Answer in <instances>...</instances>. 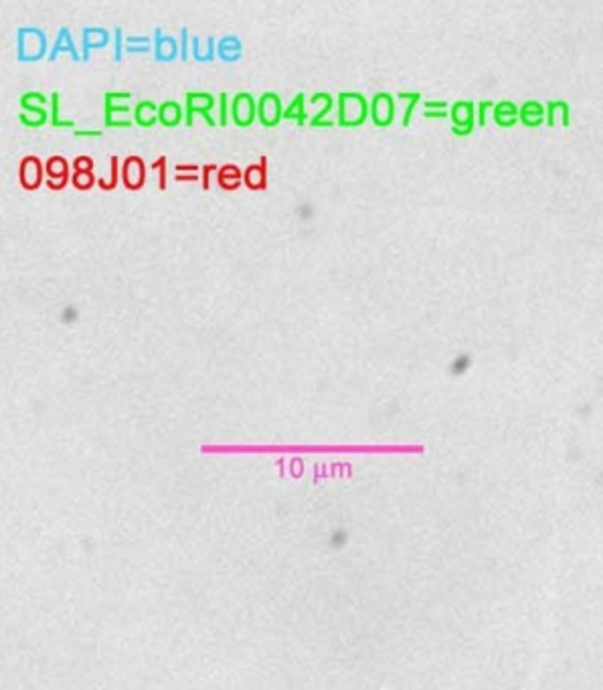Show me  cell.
Listing matches in <instances>:
<instances>
[{"label": "cell", "mask_w": 603, "mask_h": 690, "mask_svg": "<svg viewBox=\"0 0 603 690\" xmlns=\"http://www.w3.org/2000/svg\"><path fill=\"white\" fill-rule=\"evenodd\" d=\"M19 122L28 128V130H37L43 128L49 122V107H43L39 111H21L19 114Z\"/></svg>", "instance_id": "cell-28"}, {"label": "cell", "mask_w": 603, "mask_h": 690, "mask_svg": "<svg viewBox=\"0 0 603 690\" xmlns=\"http://www.w3.org/2000/svg\"><path fill=\"white\" fill-rule=\"evenodd\" d=\"M492 107H494V104H492L490 100H484V102L478 104V114H476V126H478V128H484V126H486V118H488V114L492 111Z\"/></svg>", "instance_id": "cell-36"}, {"label": "cell", "mask_w": 603, "mask_h": 690, "mask_svg": "<svg viewBox=\"0 0 603 690\" xmlns=\"http://www.w3.org/2000/svg\"><path fill=\"white\" fill-rule=\"evenodd\" d=\"M282 120H291L296 122L298 126H304L308 122V114H306V96L304 93H298L288 106L284 107V114H282Z\"/></svg>", "instance_id": "cell-23"}, {"label": "cell", "mask_w": 603, "mask_h": 690, "mask_svg": "<svg viewBox=\"0 0 603 690\" xmlns=\"http://www.w3.org/2000/svg\"><path fill=\"white\" fill-rule=\"evenodd\" d=\"M215 107H217V98L209 91H186L184 96V124L190 128L195 118L201 116L210 128L217 126L215 120Z\"/></svg>", "instance_id": "cell-3"}, {"label": "cell", "mask_w": 603, "mask_h": 690, "mask_svg": "<svg viewBox=\"0 0 603 690\" xmlns=\"http://www.w3.org/2000/svg\"><path fill=\"white\" fill-rule=\"evenodd\" d=\"M217 181H219V185L223 186L225 190H233V188H237V186L241 185V172H239L237 166L227 164V166L219 168Z\"/></svg>", "instance_id": "cell-29"}, {"label": "cell", "mask_w": 603, "mask_h": 690, "mask_svg": "<svg viewBox=\"0 0 603 690\" xmlns=\"http://www.w3.org/2000/svg\"><path fill=\"white\" fill-rule=\"evenodd\" d=\"M104 124L105 128H130V126H134L130 104L104 106Z\"/></svg>", "instance_id": "cell-15"}, {"label": "cell", "mask_w": 603, "mask_h": 690, "mask_svg": "<svg viewBox=\"0 0 603 690\" xmlns=\"http://www.w3.org/2000/svg\"><path fill=\"white\" fill-rule=\"evenodd\" d=\"M190 57V33L188 28H181V41H179V59L186 61Z\"/></svg>", "instance_id": "cell-37"}, {"label": "cell", "mask_w": 603, "mask_h": 690, "mask_svg": "<svg viewBox=\"0 0 603 690\" xmlns=\"http://www.w3.org/2000/svg\"><path fill=\"white\" fill-rule=\"evenodd\" d=\"M258 104V120L260 124L265 128H276L282 122V114H284V106H282V98L273 91H263L260 96V100H255Z\"/></svg>", "instance_id": "cell-8"}, {"label": "cell", "mask_w": 603, "mask_h": 690, "mask_svg": "<svg viewBox=\"0 0 603 690\" xmlns=\"http://www.w3.org/2000/svg\"><path fill=\"white\" fill-rule=\"evenodd\" d=\"M177 181H199L197 174H177Z\"/></svg>", "instance_id": "cell-46"}, {"label": "cell", "mask_w": 603, "mask_h": 690, "mask_svg": "<svg viewBox=\"0 0 603 690\" xmlns=\"http://www.w3.org/2000/svg\"><path fill=\"white\" fill-rule=\"evenodd\" d=\"M229 96L223 91V93H219V98H217V116H215V120H217V126H227L229 124Z\"/></svg>", "instance_id": "cell-31"}, {"label": "cell", "mask_w": 603, "mask_h": 690, "mask_svg": "<svg viewBox=\"0 0 603 690\" xmlns=\"http://www.w3.org/2000/svg\"><path fill=\"white\" fill-rule=\"evenodd\" d=\"M474 130H476V126H464V128H456V126H451L453 136H470Z\"/></svg>", "instance_id": "cell-43"}, {"label": "cell", "mask_w": 603, "mask_h": 690, "mask_svg": "<svg viewBox=\"0 0 603 690\" xmlns=\"http://www.w3.org/2000/svg\"><path fill=\"white\" fill-rule=\"evenodd\" d=\"M19 181L26 190H37L39 186L45 183V170H43V160L39 156L28 154L21 160L19 164Z\"/></svg>", "instance_id": "cell-10"}, {"label": "cell", "mask_w": 603, "mask_h": 690, "mask_svg": "<svg viewBox=\"0 0 603 690\" xmlns=\"http://www.w3.org/2000/svg\"><path fill=\"white\" fill-rule=\"evenodd\" d=\"M215 55L223 61V63H237L241 61L243 57V41L229 33V35H223L217 43H215Z\"/></svg>", "instance_id": "cell-14"}, {"label": "cell", "mask_w": 603, "mask_h": 690, "mask_svg": "<svg viewBox=\"0 0 603 690\" xmlns=\"http://www.w3.org/2000/svg\"><path fill=\"white\" fill-rule=\"evenodd\" d=\"M215 43L217 39L215 37H207V39H201V37H190V55L197 63H210L215 61Z\"/></svg>", "instance_id": "cell-22"}, {"label": "cell", "mask_w": 603, "mask_h": 690, "mask_svg": "<svg viewBox=\"0 0 603 690\" xmlns=\"http://www.w3.org/2000/svg\"><path fill=\"white\" fill-rule=\"evenodd\" d=\"M492 118L500 128H512L519 122V106L514 102L502 100L492 107Z\"/></svg>", "instance_id": "cell-21"}, {"label": "cell", "mask_w": 603, "mask_h": 690, "mask_svg": "<svg viewBox=\"0 0 603 690\" xmlns=\"http://www.w3.org/2000/svg\"><path fill=\"white\" fill-rule=\"evenodd\" d=\"M447 116L451 118L456 128H464V126H476V104L470 100H460L456 104H451Z\"/></svg>", "instance_id": "cell-16"}, {"label": "cell", "mask_w": 603, "mask_h": 690, "mask_svg": "<svg viewBox=\"0 0 603 690\" xmlns=\"http://www.w3.org/2000/svg\"><path fill=\"white\" fill-rule=\"evenodd\" d=\"M75 316H78V310H75L73 306L65 308V310H63V314H61V318H63V322H71V320L75 318Z\"/></svg>", "instance_id": "cell-44"}, {"label": "cell", "mask_w": 603, "mask_h": 690, "mask_svg": "<svg viewBox=\"0 0 603 690\" xmlns=\"http://www.w3.org/2000/svg\"><path fill=\"white\" fill-rule=\"evenodd\" d=\"M111 43V33L109 28L100 27V25H87L81 28V63L89 61L93 51L105 49Z\"/></svg>", "instance_id": "cell-5"}, {"label": "cell", "mask_w": 603, "mask_h": 690, "mask_svg": "<svg viewBox=\"0 0 603 690\" xmlns=\"http://www.w3.org/2000/svg\"><path fill=\"white\" fill-rule=\"evenodd\" d=\"M93 158L87 156V154H79L73 158L71 166H73V172H93Z\"/></svg>", "instance_id": "cell-35"}, {"label": "cell", "mask_w": 603, "mask_h": 690, "mask_svg": "<svg viewBox=\"0 0 603 690\" xmlns=\"http://www.w3.org/2000/svg\"><path fill=\"white\" fill-rule=\"evenodd\" d=\"M154 168H158L160 170V181H158V186L160 188H166V158L162 156V158H158L154 164H152Z\"/></svg>", "instance_id": "cell-41"}, {"label": "cell", "mask_w": 603, "mask_h": 690, "mask_svg": "<svg viewBox=\"0 0 603 690\" xmlns=\"http://www.w3.org/2000/svg\"><path fill=\"white\" fill-rule=\"evenodd\" d=\"M118 156H111L109 158V181L105 183V185H102V188L104 190H111V188H116V185H118V181H120V174H118Z\"/></svg>", "instance_id": "cell-38"}, {"label": "cell", "mask_w": 603, "mask_h": 690, "mask_svg": "<svg viewBox=\"0 0 603 690\" xmlns=\"http://www.w3.org/2000/svg\"><path fill=\"white\" fill-rule=\"evenodd\" d=\"M122 183L126 188L130 190H138L142 188L146 183V166L144 160L140 156H128L122 162V174H120Z\"/></svg>", "instance_id": "cell-13"}, {"label": "cell", "mask_w": 603, "mask_h": 690, "mask_svg": "<svg viewBox=\"0 0 603 690\" xmlns=\"http://www.w3.org/2000/svg\"><path fill=\"white\" fill-rule=\"evenodd\" d=\"M19 106L21 111H39L43 107H49V96H45L43 91H25L19 98Z\"/></svg>", "instance_id": "cell-26"}, {"label": "cell", "mask_w": 603, "mask_h": 690, "mask_svg": "<svg viewBox=\"0 0 603 690\" xmlns=\"http://www.w3.org/2000/svg\"><path fill=\"white\" fill-rule=\"evenodd\" d=\"M425 118H435V120H442V118H447V111H423Z\"/></svg>", "instance_id": "cell-45"}, {"label": "cell", "mask_w": 603, "mask_h": 690, "mask_svg": "<svg viewBox=\"0 0 603 690\" xmlns=\"http://www.w3.org/2000/svg\"><path fill=\"white\" fill-rule=\"evenodd\" d=\"M368 118L379 128H389L395 122V98L387 91H379L368 102Z\"/></svg>", "instance_id": "cell-6"}, {"label": "cell", "mask_w": 603, "mask_h": 690, "mask_svg": "<svg viewBox=\"0 0 603 690\" xmlns=\"http://www.w3.org/2000/svg\"><path fill=\"white\" fill-rule=\"evenodd\" d=\"M132 120L140 128H152L158 124V106L152 100H142L132 107Z\"/></svg>", "instance_id": "cell-17"}, {"label": "cell", "mask_w": 603, "mask_h": 690, "mask_svg": "<svg viewBox=\"0 0 603 690\" xmlns=\"http://www.w3.org/2000/svg\"><path fill=\"white\" fill-rule=\"evenodd\" d=\"M447 102L446 100H440V102H425L423 104V109L425 111H447Z\"/></svg>", "instance_id": "cell-42"}, {"label": "cell", "mask_w": 603, "mask_h": 690, "mask_svg": "<svg viewBox=\"0 0 603 690\" xmlns=\"http://www.w3.org/2000/svg\"><path fill=\"white\" fill-rule=\"evenodd\" d=\"M69 168H71L69 160L63 158L61 154H53L51 158H47V162H43L47 186L51 190H63L65 186L69 185V179H71Z\"/></svg>", "instance_id": "cell-9"}, {"label": "cell", "mask_w": 603, "mask_h": 690, "mask_svg": "<svg viewBox=\"0 0 603 690\" xmlns=\"http://www.w3.org/2000/svg\"><path fill=\"white\" fill-rule=\"evenodd\" d=\"M310 106V111H308V124L312 128H330L334 126L332 120H326L328 114H332V107H334V98L330 93H314L310 96V100L306 102V107Z\"/></svg>", "instance_id": "cell-7"}, {"label": "cell", "mask_w": 603, "mask_h": 690, "mask_svg": "<svg viewBox=\"0 0 603 690\" xmlns=\"http://www.w3.org/2000/svg\"><path fill=\"white\" fill-rule=\"evenodd\" d=\"M152 53V37L146 35H126L124 37V55Z\"/></svg>", "instance_id": "cell-25"}, {"label": "cell", "mask_w": 603, "mask_h": 690, "mask_svg": "<svg viewBox=\"0 0 603 690\" xmlns=\"http://www.w3.org/2000/svg\"><path fill=\"white\" fill-rule=\"evenodd\" d=\"M17 61L19 63H37L49 53V37L41 27L23 25L17 28Z\"/></svg>", "instance_id": "cell-1"}, {"label": "cell", "mask_w": 603, "mask_h": 690, "mask_svg": "<svg viewBox=\"0 0 603 690\" xmlns=\"http://www.w3.org/2000/svg\"><path fill=\"white\" fill-rule=\"evenodd\" d=\"M336 124L342 128H359L368 120V100L357 91H342L336 98Z\"/></svg>", "instance_id": "cell-2"}, {"label": "cell", "mask_w": 603, "mask_h": 690, "mask_svg": "<svg viewBox=\"0 0 603 690\" xmlns=\"http://www.w3.org/2000/svg\"><path fill=\"white\" fill-rule=\"evenodd\" d=\"M75 138H100L104 136V130H93V128H75L73 130Z\"/></svg>", "instance_id": "cell-40"}, {"label": "cell", "mask_w": 603, "mask_h": 690, "mask_svg": "<svg viewBox=\"0 0 603 690\" xmlns=\"http://www.w3.org/2000/svg\"><path fill=\"white\" fill-rule=\"evenodd\" d=\"M397 100H403L407 102V107L403 111V126H409L411 124V116L415 111V106L421 102V93L417 91H399L397 93Z\"/></svg>", "instance_id": "cell-30"}, {"label": "cell", "mask_w": 603, "mask_h": 690, "mask_svg": "<svg viewBox=\"0 0 603 690\" xmlns=\"http://www.w3.org/2000/svg\"><path fill=\"white\" fill-rule=\"evenodd\" d=\"M158 122L164 128H177L184 122V109L179 102L166 100L158 106Z\"/></svg>", "instance_id": "cell-19"}, {"label": "cell", "mask_w": 603, "mask_h": 690, "mask_svg": "<svg viewBox=\"0 0 603 690\" xmlns=\"http://www.w3.org/2000/svg\"><path fill=\"white\" fill-rule=\"evenodd\" d=\"M49 124L53 128L75 130V122L69 120V118H63V114H61V93L59 91H53L49 96Z\"/></svg>", "instance_id": "cell-24"}, {"label": "cell", "mask_w": 603, "mask_h": 690, "mask_svg": "<svg viewBox=\"0 0 603 690\" xmlns=\"http://www.w3.org/2000/svg\"><path fill=\"white\" fill-rule=\"evenodd\" d=\"M519 122H523L526 128H539L545 124V106L537 100H528L519 107Z\"/></svg>", "instance_id": "cell-20"}, {"label": "cell", "mask_w": 603, "mask_h": 690, "mask_svg": "<svg viewBox=\"0 0 603 690\" xmlns=\"http://www.w3.org/2000/svg\"><path fill=\"white\" fill-rule=\"evenodd\" d=\"M130 91H105L104 106H118V104H130Z\"/></svg>", "instance_id": "cell-34"}, {"label": "cell", "mask_w": 603, "mask_h": 690, "mask_svg": "<svg viewBox=\"0 0 603 690\" xmlns=\"http://www.w3.org/2000/svg\"><path fill=\"white\" fill-rule=\"evenodd\" d=\"M63 53H67L75 63H81V53H79V47L75 45V39H73V35H71V28L67 27V25H63V27H59V30H57V35H55V41H53V45H49V53H47V59L49 61H57V57L59 55H63Z\"/></svg>", "instance_id": "cell-11"}, {"label": "cell", "mask_w": 603, "mask_h": 690, "mask_svg": "<svg viewBox=\"0 0 603 690\" xmlns=\"http://www.w3.org/2000/svg\"><path fill=\"white\" fill-rule=\"evenodd\" d=\"M152 53L158 63H172L179 59V41L172 35H166L160 27L154 28L152 37Z\"/></svg>", "instance_id": "cell-12"}, {"label": "cell", "mask_w": 603, "mask_h": 690, "mask_svg": "<svg viewBox=\"0 0 603 690\" xmlns=\"http://www.w3.org/2000/svg\"><path fill=\"white\" fill-rule=\"evenodd\" d=\"M241 181L249 188H263L267 185V181H265V158H262L260 164H251L245 170V174L241 176Z\"/></svg>", "instance_id": "cell-27"}, {"label": "cell", "mask_w": 603, "mask_h": 690, "mask_svg": "<svg viewBox=\"0 0 603 690\" xmlns=\"http://www.w3.org/2000/svg\"><path fill=\"white\" fill-rule=\"evenodd\" d=\"M69 183L75 186L78 190H89L91 186L98 183V179H96L93 172H73L71 179H69Z\"/></svg>", "instance_id": "cell-32"}, {"label": "cell", "mask_w": 603, "mask_h": 690, "mask_svg": "<svg viewBox=\"0 0 603 690\" xmlns=\"http://www.w3.org/2000/svg\"><path fill=\"white\" fill-rule=\"evenodd\" d=\"M124 28L122 27H114V33H111V45H114V61L120 63L124 59Z\"/></svg>", "instance_id": "cell-33"}, {"label": "cell", "mask_w": 603, "mask_h": 690, "mask_svg": "<svg viewBox=\"0 0 603 690\" xmlns=\"http://www.w3.org/2000/svg\"><path fill=\"white\" fill-rule=\"evenodd\" d=\"M229 120L239 128H249L258 120V104L249 91H239L229 100Z\"/></svg>", "instance_id": "cell-4"}, {"label": "cell", "mask_w": 603, "mask_h": 690, "mask_svg": "<svg viewBox=\"0 0 603 690\" xmlns=\"http://www.w3.org/2000/svg\"><path fill=\"white\" fill-rule=\"evenodd\" d=\"M470 356L468 354H462V356H458L453 363H451V372L453 374H462V372H466V369L470 367Z\"/></svg>", "instance_id": "cell-39"}, {"label": "cell", "mask_w": 603, "mask_h": 690, "mask_svg": "<svg viewBox=\"0 0 603 690\" xmlns=\"http://www.w3.org/2000/svg\"><path fill=\"white\" fill-rule=\"evenodd\" d=\"M545 124L551 126V128L557 124L567 128L571 124V107H569V104L563 102V100H551L545 106Z\"/></svg>", "instance_id": "cell-18"}]
</instances>
